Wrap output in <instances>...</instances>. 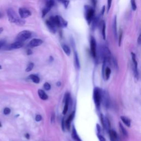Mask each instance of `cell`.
Instances as JSON below:
<instances>
[{
    "instance_id": "1f68e13d",
    "label": "cell",
    "mask_w": 141,
    "mask_h": 141,
    "mask_svg": "<svg viewBox=\"0 0 141 141\" xmlns=\"http://www.w3.org/2000/svg\"><path fill=\"white\" fill-rule=\"evenodd\" d=\"M44 89L46 90H49L51 89V85L49 83L46 82L44 84Z\"/></svg>"
},
{
    "instance_id": "f546056e",
    "label": "cell",
    "mask_w": 141,
    "mask_h": 141,
    "mask_svg": "<svg viewBox=\"0 0 141 141\" xmlns=\"http://www.w3.org/2000/svg\"><path fill=\"white\" fill-rule=\"evenodd\" d=\"M33 67H34V64L32 63V62H31V63L29 64V65L28 66V67H27V68H26L25 71L28 72H30L33 70Z\"/></svg>"
},
{
    "instance_id": "44dd1931",
    "label": "cell",
    "mask_w": 141,
    "mask_h": 141,
    "mask_svg": "<svg viewBox=\"0 0 141 141\" xmlns=\"http://www.w3.org/2000/svg\"><path fill=\"white\" fill-rule=\"evenodd\" d=\"M38 94H39V97H40L42 100H47L48 99V95L46 94V93L43 90L39 89L38 90Z\"/></svg>"
},
{
    "instance_id": "4fadbf2b",
    "label": "cell",
    "mask_w": 141,
    "mask_h": 141,
    "mask_svg": "<svg viewBox=\"0 0 141 141\" xmlns=\"http://www.w3.org/2000/svg\"><path fill=\"white\" fill-rule=\"evenodd\" d=\"M65 106L64 109L63 110V114L66 115L67 113V111L68 109V105H69V103H70V96L69 94H66L65 97Z\"/></svg>"
},
{
    "instance_id": "7a4b0ae2",
    "label": "cell",
    "mask_w": 141,
    "mask_h": 141,
    "mask_svg": "<svg viewBox=\"0 0 141 141\" xmlns=\"http://www.w3.org/2000/svg\"><path fill=\"white\" fill-rule=\"evenodd\" d=\"M56 27L60 28H66L67 27L68 22L60 15L51 16L49 19Z\"/></svg>"
},
{
    "instance_id": "f35d334b",
    "label": "cell",
    "mask_w": 141,
    "mask_h": 141,
    "mask_svg": "<svg viewBox=\"0 0 141 141\" xmlns=\"http://www.w3.org/2000/svg\"><path fill=\"white\" fill-rule=\"evenodd\" d=\"M55 118V113H52V115H51V122L52 123L54 122Z\"/></svg>"
},
{
    "instance_id": "d4e9b609",
    "label": "cell",
    "mask_w": 141,
    "mask_h": 141,
    "mask_svg": "<svg viewBox=\"0 0 141 141\" xmlns=\"http://www.w3.org/2000/svg\"><path fill=\"white\" fill-rule=\"evenodd\" d=\"M62 49H63V50L64 51L65 53L67 56H70L71 55V50L68 46H67V45H62Z\"/></svg>"
},
{
    "instance_id": "ee69618b",
    "label": "cell",
    "mask_w": 141,
    "mask_h": 141,
    "mask_svg": "<svg viewBox=\"0 0 141 141\" xmlns=\"http://www.w3.org/2000/svg\"><path fill=\"white\" fill-rule=\"evenodd\" d=\"M4 31V28H0V34L1 33H2V32Z\"/></svg>"
},
{
    "instance_id": "7402d4cb",
    "label": "cell",
    "mask_w": 141,
    "mask_h": 141,
    "mask_svg": "<svg viewBox=\"0 0 141 141\" xmlns=\"http://www.w3.org/2000/svg\"><path fill=\"white\" fill-rule=\"evenodd\" d=\"M120 118H121V120H122V122L124 123V124H125L126 126H127V127H130V126H131V121L129 119V118L126 117V116H121Z\"/></svg>"
},
{
    "instance_id": "681fc988",
    "label": "cell",
    "mask_w": 141,
    "mask_h": 141,
    "mask_svg": "<svg viewBox=\"0 0 141 141\" xmlns=\"http://www.w3.org/2000/svg\"><path fill=\"white\" fill-rule=\"evenodd\" d=\"M1 69H2V66L1 65H0V70H1Z\"/></svg>"
},
{
    "instance_id": "7dc6e473",
    "label": "cell",
    "mask_w": 141,
    "mask_h": 141,
    "mask_svg": "<svg viewBox=\"0 0 141 141\" xmlns=\"http://www.w3.org/2000/svg\"><path fill=\"white\" fill-rule=\"evenodd\" d=\"M2 17H3V14H2V13L0 12V19L2 18Z\"/></svg>"
},
{
    "instance_id": "e0dca14e",
    "label": "cell",
    "mask_w": 141,
    "mask_h": 141,
    "mask_svg": "<svg viewBox=\"0 0 141 141\" xmlns=\"http://www.w3.org/2000/svg\"><path fill=\"white\" fill-rule=\"evenodd\" d=\"M113 30L114 37L115 39H117V18L116 16H115L113 23Z\"/></svg>"
},
{
    "instance_id": "277c9868",
    "label": "cell",
    "mask_w": 141,
    "mask_h": 141,
    "mask_svg": "<svg viewBox=\"0 0 141 141\" xmlns=\"http://www.w3.org/2000/svg\"><path fill=\"white\" fill-rule=\"evenodd\" d=\"M32 33L29 30H23L19 33L15 38V40L17 41H20L23 42L28 39L32 37Z\"/></svg>"
},
{
    "instance_id": "cb8c5ba5",
    "label": "cell",
    "mask_w": 141,
    "mask_h": 141,
    "mask_svg": "<svg viewBox=\"0 0 141 141\" xmlns=\"http://www.w3.org/2000/svg\"><path fill=\"white\" fill-rule=\"evenodd\" d=\"M29 77L35 83H39V82H40V79H39V78L35 74H31L29 76Z\"/></svg>"
},
{
    "instance_id": "5bb4252c",
    "label": "cell",
    "mask_w": 141,
    "mask_h": 141,
    "mask_svg": "<svg viewBox=\"0 0 141 141\" xmlns=\"http://www.w3.org/2000/svg\"><path fill=\"white\" fill-rule=\"evenodd\" d=\"M103 100L104 105L106 107H108L109 105V98L108 95L106 92L101 91V101Z\"/></svg>"
},
{
    "instance_id": "ac0fdd59",
    "label": "cell",
    "mask_w": 141,
    "mask_h": 141,
    "mask_svg": "<svg viewBox=\"0 0 141 141\" xmlns=\"http://www.w3.org/2000/svg\"><path fill=\"white\" fill-rule=\"evenodd\" d=\"M109 132L111 141H117L118 137L116 131L114 130H110L109 131Z\"/></svg>"
},
{
    "instance_id": "e575fe53",
    "label": "cell",
    "mask_w": 141,
    "mask_h": 141,
    "mask_svg": "<svg viewBox=\"0 0 141 141\" xmlns=\"http://www.w3.org/2000/svg\"><path fill=\"white\" fill-rule=\"evenodd\" d=\"M61 127L62 129L64 131H65V129H66V126H65V118L64 117L63 119L62 120V122H61Z\"/></svg>"
},
{
    "instance_id": "4316f807",
    "label": "cell",
    "mask_w": 141,
    "mask_h": 141,
    "mask_svg": "<svg viewBox=\"0 0 141 141\" xmlns=\"http://www.w3.org/2000/svg\"><path fill=\"white\" fill-rule=\"evenodd\" d=\"M58 1L64 4L65 8H67L68 7L69 3H70V0H58Z\"/></svg>"
},
{
    "instance_id": "d6986e66",
    "label": "cell",
    "mask_w": 141,
    "mask_h": 141,
    "mask_svg": "<svg viewBox=\"0 0 141 141\" xmlns=\"http://www.w3.org/2000/svg\"><path fill=\"white\" fill-rule=\"evenodd\" d=\"M74 66L77 69L80 68V62L78 58V54L76 51H74Z\"/></svg>"
},
{
    "instance_id": "7c38bea8",
    "label": "cell",
    "mask_w": 141,
    "mask_h": 141,
    "mask_svg": "<svg viewBox=\"0 0 141 141\" xmlns=\"http://www.w3.org/2000/svg\"><path fill=\"white\" fill-rule=\"evenodd\" d=\"M131 56H132V60L134 64V74H135V77L136 78L138 77V64L136 60V55L133 52H131Z\"/></svg>"
},
{
    "instance_id": "f6af8a7d",
    "label": "cell",
    "mask_w": 141,
    "mask_h": 141,
    "mask_svg": "<svg viewBox=\"0 0 141 141\" xmlns=\"http://www.w3.org/2000/svg\"><path fill=\"white\" fill-rule=\"evenodd\" d=\"M92 1H93V2L94 5V6H96V2H97L96 0H92Z\"/></svg>"
},
{
    "instance_id": "b9f144b4",
    "label": "cell",
    "mask_w": 141,
    "mask_h": 141,
    "mask_svg": "<svg viewBox=\"0 0 141 141\" xmlns=\"http://www.w3.org/2000/svg\"><path fill=\"white\" fill-rule=\"evenodd\" d=\"M25 137L27 139H29V138H30V135H29V134H28V133H26V134H25Z\"/></svg>"
},
{
    "instance_id": "d590c367",
    "label": "cell",
    "mask_w": 141,
    "mask_h": 141,
    "mask_svg": "<svg viewBox=\"0 0 141 141\" xmlns=\"http://www.w3.org/2000/svg\"><path fill=\"white\" fill-rule=\"evenodd\" d=\"M42 120V116L40 115H37L35 116V120L37 122H39Z\"/></svg>"
},
{
    "instance_id": "30bf717a",
    "label": "cell",
    "mask_w": 141,
    "mask_h": 141,
    "mask_svg": "<svg viewBox=\"0 0 141 141\" xmlns=\"http://www.w3.org/2000/svg\"><path fill=\"white\" fill-rule=\"evenodd\" d=\"M101 122L105 129L109 131L110 130V122L107 117H104L102 114L100 115Z\"/></svg>"
},
{
    "instance_id": "ab89813d",
    "label": "cell",
    "mask_w": 141,
    "mask_h": 141,
    "mask_svg": "<svg viewBox=\"0 0 141 141\" xmlns=\"http://www.w3.org/2000/svg\"><path fill=\"white\" fill-rule=\"evenodd\" d=\"M97 130H98V133H100V130H101V129H100V126H99V124H97Z\"/></svg>"
},
{
    "instance_id": "8fae6325",
    "label": "cell",
    "mask_w": 141,
    "mask_h": 141,
    "mask_svg": "<svg viewBox=\"0 0 141 141\" xmlns=\"http://www.w3.org/2000/svg\"><path fill=\"white\" fill-rule=\"evenodd\" d=\"M42 42H43V41L41 40V39L34 38V39H33L32 40H31L29 42L28 46L30 48L37 47V46H39L41 45L42 44Z\"/></svg>"
},
{
    "instance_id": "bcb514c9",
    "label": "cell",
    "mask_w": 141,
    "mask_h": 141,
    "mask_svg": "<svg viewBox=\"0 0 141 141\" xmlns=\"http://www.w3.org/2000/svg\"><path fill=\"white\" fill-rule=\"evenodd\" d=\"M57 86H58V87H60L61 86V82H58L57 83Z\"/></svg>"
},
{
    "instance_id": "603a6c76",
    "label": "cell",
    "mask_w": 141,
    "mask_h": 141,
    "mask_svg": "<svg viewBox=\"0 0 141 141\" xmlns=\"http://www.w3.org/2000/svg\"><path fill=\"white\" fill-rule=\"evenodd\" d=\"M101 26H102V29H101V33H102L103 38L104 40L106 39V24L103 21L101 22Z\"/></svg>"
},
{
    "instance_id": "ffe728a7",
    "label": "cell",
    "mask_w": 141,
    "mask_h": 141,
    "mask_svg": "<svg viewBox=\"0 0 141 141\" xmlns=\"http://www.w3.org/2000/svg\"><path fill=\"white\" fill-rule=\"evenodd\" d=\"M72 137L73 139L74 140L82 141L81 139L80 138V137L78 135V133L76 130V129H75L74 126H73V127H72Z\"/></svg>"
},
{
    "instance_id": "9c48e42d",
    "label": "cell",
    "mask_w": 141,
    "mask_h": 141,
    "mask_svg": "<svg viewBox=\"0 0 141 141\" xmlns=\"http://www.w3.org/2000/svg\"><path fill=\"white\" fill-rule=\"evenodd\" d=\"M18 12L19 15H20V17L22 19L28 18L32 15V13L30 12V11L25 8H19Z\"/></svg>"
},
{
    "instance_id": "d6a6232c",
    "label": "cell",
    "mask_w": 141,
    "mask_h": 141,
    "mask_svg": "<svg viewBox=\"0 0 141 141\" xmlns=\"http://www.w3.org/2000/svg\"><path fill=\"white\" fill-rule=\"evenodd\" d=\"M11 109H9V107H5L4 110V114L6 115H9V114L11 113Z\"/></svg>"
},
{
    "instance_id": "2e32d148",
    "label": "cell",
    "mask_w": 141,
    "mask_h": 141,
    "mask_svg": "<svg viewBox=\"0 0 141 141\" xmlns=\"http://www.w3.org/2000/svg\"><path fill=\"white\" fill-rule=\"evenodd\" d=\"M46 24L47 27L50 32L53 34L56 33V27L49 20H47L46 21Z\"/></svg>"
},
{
    "instance_id": "7bdbcfd3",
    "label": "cell",
    "mask_w": 141,
    "mask_h": 141,
    "mask_svg": "<svg viewBox=\"0 0 141 141\" xmlns=\"http://www.w3.org/2000/svg\"><path fill=\"white\" fill-rule=\"evenodd\" d=\"M137 42H138V44H140V35H139L138 38Z\"/></svg>"
},
{
    "instance_id": "9a60e30c",
    "label": "cell",
    "mask_w": 141,
    "mask_h": 141,
    "mask_svg": "<svg viewBox=\"0 0 141 141\" xmlns=\"http://www.w3.org/2000/svg\"><path fill=\"white\" fill-rule=\"evenodd\" d=\"M101 15L100 14L99 15H98L97 17H94V18L93 19L92 21L91 22V29H92L93 30H94L96 28H97V25L99 24V22L100 21V19L101 17Z\"/></svg>"
},
{
    "instance_id": "484cf974",
    "label": "cell",
    "mask_w": 141,
    "mask_h": 141,
    "mask_svg": "<svg viewBox=\"0 0 141 141\" xmlns=\"http://www.w3.org/2000/svg\"><path fill=\"white\" fill-rule=\"evenodd\" d=\"M119 125H120V130L121 131V132H122V134L124 136L127 137L128 136V133L127 132V131L126 130V129H124V127H123V126L122 125V124L121 123H119Z\"/></svg>"
},
{
    "instance_id": "3957f363",
    "label": "cell",
    "mask_w": 141,
    "mask_h": 141,
    "mask_svg": "<svg viewBox=\"0 0 141 141\" xmlns=\"http://www.w3.org/2000/svg\"><path fill=\"white\" fill-rule=\"evenodd\" d=\"M84 8L85 13V18H86L88 24L90 25L91 24V21L93 20V19L94 17V9L93 7H91V6L88 5H85Z\"/></svg>"
},
{
    "instance_id": "5b68a950",
    "label": "cell",
    "mask_w": 141,
    "mask_h": 141,
    "mask_svg": "<svg viewBox=\"0 0 141 141\" xmlns=\"http://www.w3.org/2000/svg\"><path fill=\"white\" fill-rule=\"evenodd\" d=\"M94 100L97 108L99 109L101 102V90L98 88H96L94 90Z\"/></svg>"
},
{
    "instance_id": "6da1fadb",
    "label": "cell",
    "mask_w": 141,
    "mask_h": 141,
    "mask_svg": "<svg viewBox=\"0 0 141 141\" xmlns=\"http://www.w3.org/2000/svg\"><path fill=\"white\" fill-rule=\"evenodd\" d=\"M7 17L9 21L18 26H23L25 24V21L16 13V12L12 8H9L7 11Z\"/></svg>"
},
{
    "instance_id": "ba28073f",
    "label": "cell",
    "mask_w": 141,
    "mask_h": 141,
    "mask_svg": "<svg viewBox=\"0 0 141 141\" xmlns=\"http://www.w3.org/2000/svg\"><path fill=\"white\" fill-rule=\"evenodd\" d=\"M90 52L91 54L94 58L97 57V42L96 39L91 37L90 39Z\"/></svg>"
},
{
    "instance_id": "74e56055",
    "label": "cell",
    "mask_w": 141,
    "mask_h": 141,
    "mask_svg": "<svg viewBox=\"0 0 141 141\" xmlns=\"http://www.w3.org/2000/svg\"><path fill=\"white\" fill-rule=\"evenodd\" d=\"M98 138H99V141H106V139L103 136H101V135H98Z\"/></svg>"
},
{
    "instance_id": "f907efd6",
    "label": "cell",
    "mask_w": 141,
    "mask_h": 141,
    "mask_svg": "<svg viewBox=\"0 0 141 141\" xmlns=\"http://www.w3.org/2000/svg\"><path fill=\"white\" fill-rule=\"evenodd\" d=\"M1 46H0V49H1Z\"/></svg>"
},
{
    "instance_id": "c3c4849f",
    "label": "cell",
    "mask_w": 141,
    "mask_h": 141,
    "mask_svg": "<svg viewBox=\"0 0 141 141\" xmlns=\"http://www.w3.org/2000/svg\"><path fill=\"white\" fill-rule=\"evenodd\" d=\"M2 126V123H1V122H0V127H1Z\"/></svg>"
},
{
    "instance_id": "836d02e7",
    "label": "cell",
    "mask_w": 141,
    "mask_h": 141,
    "mask_svg": "<svg viewBox=\"0 0 141 141\" xmlns=\"http://www.w3.org/2000/svg\"><path fill=\"white\" fill-rule=\"evenodd\" d=\"M113 0H107V12H109L110 9L111 8V4H112Z\"/></svg>"
},
{
    "instance_id": "52a82bcc",
    "label": "cell",
    "mask_w": 141,
    "mask_h": 141,
    "mask_svg": "<svg viewBox=\"0 0 141 141\" xmlns=\"http://www.w3.org/2000/svg\"><path fill=\"white\" fill-rule=\"evenodd\" d=\"M23 46V42L20 41H17L13 42L11 44H9L5 47V50H11L14 49H18Z\"/></svg>"
},
{
    "instance_id": "f1b7e54d",
    "label": "cell",
    "mask_w": 141,
    "mask_h": 141,
    "mask_svg": "<svg viewBox=\"0 0 141 141\" xmlns=\"http://www.w3.org/2000/svg\"><path fill=\"white\" fill-rule=\"evenodd\" d=\"M131 7H132V9L133 11H136L137 9V5L135 0H131Z\"/></svg>"
},
{
    "instance_id": "8d00e7d4",
    "label": "cell",
    "mask_w": 141,
    "mask_h": 141,
    "mask_svg": "<svg viewBox=\"0 0 141 141\" xmlns=\"http://www.w3.org/2000/svg\"><path fill=\"white\" fill-rule=\"evenodd\" d=\"M6 44V41L5 40H0V46L1 48L3 46H5Z\"/></svg>"
},
{
    "instance_id": "8992f818",
    "label": "cell",
    "mask_w": 141,
    "mask_h": 141,
    "mask_svg": "<svg viewBox=\"0 0 141 141\" xmlns=\"http://www.w3.org/2000/svg\"><path fill=\"white\" fill-rule=\"evenodd\" d=\"M55 5L54 0H48L46 4L45 7L42 9V17H44L46 15L48 12L51 10V8L53 7Z\"/></svg>"
},
{
    "instance_id": "4dcf8cb0",
    "label": "cell",
    "mask_w": 141,
    "mask_h": 141,
    "mask_svg": "<svg viewBox=\"0 0 141 141\" xmlns=\"http://www.w3.org/2000/svg\"><path fill=\"white\" fill-rule=\"evenodd\" d=\"M122 35H123V32H122V29H120V33H119V46H120L121 44Z\"/></svg>"
},
{
    "instance_id": "83f0119b",
    "label": "cell",
    "mask_w": 141,
    "mask_h": 141,
    "mask_svg": "<svg viewBox=\"0 0 141 141\" xmlns=\"http://www.w3.org/2000/svg\"><path fill=\"white\" fill-rule=\"evenodd\" d=\"M74 116H75V112H74V111H73V112H72V113L71 114V115H70V116H69L68 118V119L66 120L67 121H68L69 122L71 123V122H72V120L74 119Z\"/></svg>"
},
{
    "instance_id": "60d3db41",
    "label": "cell",
    "mask_w": 141,
    "mask_h": 141,
    "mask_svg": "<svg viewBox=\"0 0 141 141\" xmlns=\"http://www.w3.org/2000/svg\"><path fill=\"white\" fill-rule=\"evenodd\" d=\"M27 54L28 55H32V51L31 50H30V49H28V50L27 51Z\"/></svg>"
}]
</instances>
